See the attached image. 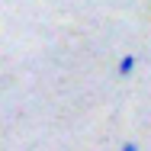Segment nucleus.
<instances>
[{
	"label": "nucleus",
	"instance_id": "obj_1",
	"mask_svg": "<svg viewBox=\"0 0 151 151\" xmlns=\"http://www.w3.org/2000/svg\"><path fill=\"white\" fill-rule=\"evenodd\" d=\"M135 64H138V58H135V55H122V58H119V68H116V74H119V77H129V74L135 71Z\"/></svg>",
	"mask_w": 151,
	"mask_h": 151
},
{
	"label": "nucleus",
	"instance_id": "obj_2",
	"mask_svg": "<svg viewBox=\"0 0 151 151\" xmlns=\"http://www.w3.org/2000/svg\"><path fill=\"white\" fill-rule=\"evenodd\" d=\"M122 151H138V148H135L132 142H125V145H122Z\"/></svg>",
	"mask_w": 151,
	"mask_h": 151
}]
</instances>
